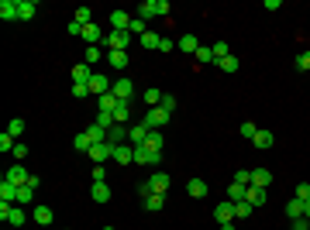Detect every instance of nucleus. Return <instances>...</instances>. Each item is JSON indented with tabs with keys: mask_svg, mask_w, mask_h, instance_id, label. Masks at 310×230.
I'll list each match as a JSON object with an SVG mask.
<instances>
[{
	"mask_svg": "<svg viewBox=\"0 0 310 230\" xmlns=\"http://www.w3.org/2000/svg\"><path fill=\"white\" fill-rule=\"evenodd\" d=\"M7 134H11V138L17 141V138L24 134V120H11V124H7Z\"/></svg>",
	"mask_w": 310,
	"mask_h": 230,
	"instance_id": "obj_44",
	"label": "nucleus"
},
{
	"mask_svg": "<svg viewBox=\"0 0 310 230\" xmlns=\"http://www.w3.org/2000/svg\"><path fill=\"white\" fill-rule=\"evenodd\" d=\"M214 220H217V223H231V220H234V203H217V206H214Z\"/></svg>",
	"mask_w": 310,
	"mask_h": 230,
	"instance_id": "obj_9",
	"label": "nucleus"
},
{
	"mask_svg": "<svg viewBox=\"0 0 310 230\" xmlns=\"http://www.w3.org/2000/svg\"><path fill=\"white\" fill-rule=\"evenodd\" d=\"M14 158H17V161L28 158V144H21V141H17V144H14Z\"/></svg>",
	"mask_w": 310,
	"mask_h": 230,
	"instance_id": "obj_55",
	"label": "nucleus"
},
{
	"mask_svg": "<svg viewBox=\"0 0 310 230\" xmlns=\"http://www.w3.org/2000/svg\"><path fill=\"white\" fill-rule=\"evenodd\" d=\"M93 62H100V48H97V45H86V66H93Z\"/></svg>",
	"mask_w": 310,
	"mask_h": 230,
	"instance_id": "obj_51",
	"label": "nucleus"
},
{
	"mask_svg": "<svg viewBox=\"0 0 310 230\" xmlns=\"http://www.w3.org/2000/svg\"><path fill=\"white\" fill-rule=\"evenodd\" d=\"M72 21H80L83 28H86V24H93V17H90V7H76V17H72Z\"/></svg>",
	"mask_w": 310,
	"mask_h": 230,
	"instance_id": "obj_42",
	"label": "nucleus"
},
{
	"mask_svg": "<svg viewBox=\"0 0 310 230\" xmlns=\"http://www.w3.org/2000/svg\"><path fill=\"white\" fill-rule=\"evenodd\" d=\"M111 24H114V31H127L131 28V17L124 11H111Z\"/></svg>",
	"mask_w": 310,
	"mask_h": 230,
	"instance_id": "obj_19",
	"label": "nucleus"
},
{
	"mask_svg": "<svg viewBox=\"0 0 310 230\" xmlns=\"http://www.w3.org/2000/svg\"><path fill=\"white\" fill-rule=\"evenodd\" d=\"M69 35H83V24L80 21H69Z\"/></svg>",
	"mask_w": 310,
	"mask_h": 230,
	"instance_id": "obj_57",
	"label": "nucleus"
},
{
	"mask_svg": "<svg viewBox=\"0 0 310 230\" xmlns=\"http://www.w3.org/2000/svg\"><path fill=\"white\" fill-rule=\"evenodd\" d=\"M7 182H14V185H28V182H31V172H28L24 165H14L11 172H7Z\"/></svg>",
	"mask_w": 310,
	"mask_h": 230,
	"instance_id": "obj_8",
	"label": "nucleus"
},
{
	"mask_svg": "<svg viewBox=\"0 0 310 230\" xmlns=\"http://www.w3.org/2000/svg\"><path fill=\"white\" fill-rule=\"evenodd\" d=\"M34 199V185H17V203H31Z\"/></svg>",
	"mask_w": 310,
	"mask_h": 230,
	"instance_id": "obj_38",
	"label": "nucleus"
},
{
	"mask_svg": "<svg viewBox=\"0 0 310 230\" xmlns=\"http://www.w3.org/2000/svg\"><path fill=\"white\" fill-rule=\"evenodd\" d=\"M293 230H310V220L307 217H297V220H293Z\"/></svg>",
	"mask_w": 310,
	"mask_h": 230,
	"instance_id": "obj_56",
	"label": "nucleus"
},
{
	"mask_svg": "<svg viewBox=\"0 0 310 230\" xmlns=\"http://www.w3.org/2000/svg\"><path fill=\"white\" fill-rule=\"evenodd\" d=\"M231 182H241V185H252V172L248 169H241V172H234V179Z\"/></svg>",
	"mask_w": 310,
	"mask_h": 230,
	"instance_id": "obj_48",
	"label": "nucleus"
},
{
	"mask_svg": "<svg viewBox=\"0 0 310 230\" xmlns=\"http://www.w3.org/2000/svg\"><path fill=\"white\" fill-rule=\"evenodd\" d=\"M217 66H221V72H228V76H231V72H238V69H241V62H238V58H234V55H228V58H221Z\"/></svg>",
	"mask_w": 310,
	"mask_h": 230,
	"instance_id": "obj_35",
	"label": "nucleus"
},
{
	"mask_svg": "<svg viewBox=\"0 0 310 230\" xmlns=\"http://www.w3.org/2000/svg\"><path fill=\"white\" fill-rule=\"evenodd\" d=\"M172 11V4H169V0H159V17H162V14H169Z\"/></svg>",
	"mask_w": 310,
	"mask_h": 230,
	"instance_id": "obj_58",
	"label": "nucleus"
},
{
	"mask_svg": "<svg viewBox=\"0 0 310 230\" xmlns=\"http://www.w3.org/2000/svg\"><path fill=\"white\" fill-rule=\"evenodd\" d=\"M210 52H214V58H217V62H221V58H228V55H231L224 41H214V45H210ZM217 62H214V66H217Z\"/></svg>",
	"mask_w": 310,
	"mask_h": 230,
	"instance_id": "obj_39",
	"label": "nucleus"
},
{
	"mask_svg": "<svg viewBox=\"0 0 310 230\" xmlns=\"http://www.w3.org/2000/svg\"><path fill=\"white\" fill-rule=\"evenodd\" d=\"M0 203H17V185L7 182V179L0 182Z\"/></svg>",
	"mask_w": 310,
	"mask_h": 230,
	"instance_id": "obj_15",
	"label": "nucleus"
},
{
	"mask_svg": "<svg viewBox=\"0 0 310 230\" xmlns=\"http://www.w3.org/2000/svg\"><path fill=\"white\" fill-rule=\"evenodd\" d=\"M255 134H259V127H255L252 120H245V124H241V138H248V141H252Z\"/></svg>",
	"mask_w": 310,
	"mask_h": 230,
	"instance_id": "obj_46",
	"label": "nucleus"
},
{
	"mask_svg": "<svg viewBox=\"0 0 310 230\" xmlns=\"http://www.w3.org/2000/svg\"><path fill=\"white\" fill-rule=\"evenodd\" d=\"M159 52H172V38H162V41H159Z\"/></svg>",
	"mask_w": 310,
	"mask_h": 230,
	"instance_id": "obj_59",
	"label": "nucleus"
},
{
	"mask_svg": "<svg viewBox=\"0 0 310 230\" xmlns=\"http://www.w3.org/2000/svg\"><path fill=\"white\" fill-rule=\"evenodd\" d=\"M14 144H17V141H14L11 134L4 131V134H0V151H14Z\"/></svg>",
	"mask_w": 310,
	"mask_h": 230,
	"instance_id": "obj_50",
	"label": "nucleus"
},
{
	"mask_svg": "<svg viewBox=\"0 0 310 230\" xmlns=\"http://www.w3.org/2000/svg\"><path fill=\"white\" fill-rule=\"evenodd\" d=\"M245 193H248V185H241V182H231L228 185V199H231V203H245Z\"/></svg>",
	"mask_w": 310,
	"mask_h": 230,
	"instance_id": "obj_22",
	"label": "nucleus"
},
{
	"mask_svg": "<svg viewBox=\"0 0 310 230\" xmlns=\"http://www.w3.org/2000/svg\"><path fill=\"white\" fill-rule=\"evenodd\" d=\"M83 134H86V138H90L93 144H100V141H107V131H103V127H97V124H90L86 131H83Z\"/></svg>",
	"mask_w": 310,
	"mask_h": 230,
	"instance_id": "obj_33",
	"label": "nucleus"
},
{
	"mask_svg": "<svg viewBox=\"0 0 310 230\" xmlns=\"http://www.w3.org/2000/svg\"><path fill=\"white\" fill-rule=\"evenodd\" d=\"M297 199H303V203L310 199V182H300L297 185Z\"/></svg>",
	"mask_w": 310,
	"mask_h": 230,
	"instance_id": "obj_52",
	"label": "nucleus"
},
{
	"mask_svg": "<svg viewBox=\"0 0 310 230\" xmlns=\"http://www.w3.org/2000/svg\"><path fill=\"white\" fill-rule=\"evenodd\" d=\"M86 93H90L86 82H72V96H86Z\"/></svg>",
	"mask_w": 310,
	"mask_h": 230,
	"instance_id": "obj_54",
	"label": "nucleus"
},
{
	"mask_svg": "<svg viewBox=\"0 0 310 230\" xmlns=\"http://www.w3.org/2000/svg\"><path fill=\"white\" fill-rule=\"evenodd\" d=\"M93 182H103V179H107V169H103V165H93Z\"/></svg>",
	"mask_w": 310,
	"mask_h": 230,
	"instance_id": "obj_53",
	"label": "nucleus"
},
{
	"mask_svg": "<svg viewBox=\"0 0 310 230\" xmlns=\"http://www.w3.org/2000/svg\"><path fill=\"white\" fill-rule=\"evenodd\" d=\"M162 110H169V114H172V110H176V96H172V93H162Z\"/></svg>",
	"mask_w": 310,
	"mask_h": 230,
	"instance_id": "obj_49",
	"label": "nucleus"
},
{
	"mask_svg": "<svg viewBox=\"0 0 310 230\" xmlns=\"http://www.w3.org/2000/svg\"><path fill=\"white\" fill-rule=\"evenodd\" d=\"M159 41H162V38L155 35V31H145V35H141V45H145V48H159Z\"/></svg>",
	"mask_w": 310,
	"mask_h": 230,
	"instance_id": "obj_43",
	"label": "nucleus"
},
{
	"mask_svg": "<svg viewBox=\"0 0 310 230\" xmlns=\"http://www.w3.org/2000/svg\"><path fill=\"white\" fill-rule=\"evenodd\" d=\"M149 182H152V193H162V196H166V193H169V182H172V179L166 172H155Z\"/></svg>",
	"mask_w": 310,
	"mask_h": 230,
	"instance_id": "obj_11",
	"label": "nucleus"
},
{
	"mask_svg": "<svg viewBox=\"0 0 310 230\" xmlns=\"http://www.w3.org/2000/svg\"><path fill=\"white\" fill-rule=\"evenodd\" d=\"M245 203H252V206H262V203H265V189H262V185H248V193H245Z\"/></svg>",
	"mask_w": 310,
	"mask_h": 230,
	"instance_id": "obj_16",
	"label": "nucleus"
},
{
	"mask_svg": "<svg viewBox=\"0 0 310 230\" xmlns=\"http://www.w3.org/2000/svg\"><path fill=\"white\" fill-rule=\"evenodd\" d=\"M103 230H114V227H103Z\"/></svg>",
	"mask_w": 310,
	"mask_h": 230,
	"instance_id": "obj_62",
	"label": "nucleus"
},
{
	"mask_svg": "<svg viewBox=\"0 0 310 230\" xmlns=\"http://www.w3.org/2000/svg\"><path fill=\"white\" fill-rule=\"evenodd\" d=\"M111 93H114L117 100H131V93H135V82H131V79H124V76H121V79H117L114 86H111Z\"/></svg>",
	"mask_w": 310,
	"mask_h": 230,
	"instance_id": "obj_6",
	"label": "nucleus"
},
{
	"mask_svg": "<svg viewBox=\"0 0 310 230\" xmlns=\"http://www.w3.org/2000/svg\"><path fill=\"white\" fill-rule=\"evenodd\" d=\"M176 45L183 48V52H190V55H196V48H200V41H196V35H183Z\"/></svg>",
	"mask_w": 310,
	"mask_h": 230,
	"instance_id": "obj_31",
	"label": "nucleus"
},
{
	"mask_svg": "<svg viewBox=\"0 0 310 230\" xmlns=\"http://www.w3.org/2000/svg\"><path fill=\"white\" fill-rule=\"evenodd\" d=\"M24 220H28V217H24V210H17V206H14V210H11V217H7V223H11V227H21Z\"/></svg>",
	"mask_w": 310,
	"mask_h": 230,
	"instance_id": "obj_45",
	"label": "nucleus"
},
{
	"mask_svg": "<svg viewBox=\"0 0 310 230\" xmlns=\"http://www.w3.org/2000/svg\"><path fill=\"white\" fill-rule=\"evenodd\" d=\"M221 230H234V223H221Z\"/></svg>",
	"mask_w": 310,
	"mask_h": 230,
	"instance_id": "obj_61",
	"label": "nucleus"
},
{
	"mask_svg": "<svg viewBox=\"0 0 310 230\" xmlns=\"http://www.w3.org/2000/svg\"><path fill=\"white\" fill-rule=\"evenodd\" d=\"M303 217L310 220V199H307V203H303Z\"/></svg>",
	"mask_w": 310,
	"mask_h": 230,
	"instance_id": "obj_60",
	"label": "nucleus"
},
{
	"mask_svg": "<svg viewBox=\"0 0 310 230\" xmlns=\"http://www.w3.org/2000/svg\"><path fill=\"white\" fill-rule=\"evenodd\" d=\"M103 45H107V52H127V45H131V31H111V35L103 38Z\"/></svg>",
	"mask_w": 310,
	"mask_h": 230,
	"instance_id": "obj_1",
	"label": "nucleus"
},
{
	"mask_svg": "<svg viewBox=\"0 0 310 230\" xmlns=\"http://www.w3.org/2000/svg\"><path fill=\"white\" fill-rule=\"evenodd\" d=\"M252 217V203H234V220Z\"/></svg>",
	"mask_w": 310,
	"mask_h": 230,
	"instance_id": "obj_41",
	"label": "nucleus"
},
{
	"mask_svg": "<svg viewBox=\"0 0 310 230\" xmlns=\"http://www.w3.org/2000/svg\"><path fill=\"white\" fill-rule=\"evenodd\" d=\"M90 93H97V96L111 93V79H107L103 72H93V76H90Z\"/></svg>",
	"mask_w": 310,
	"mask_h": 230,
	"instance_id": "obj_7",
	"label": "nucleus"
},
{
	"mask_svg": "<svg viewBox=\"0 0 310 230\" xmlns=\"http://www.w3.org/2000/svg\"><path fill=\"white\" fill-rule=\"evenodd\" d=\"M90 66H86V62H83V66H72V82H86V86H90Z\"/></svg>",
	"mask_w": 310,
	"mask_h": 230,
	"instance_id": "obj_29",
	"label": "nucleus"
},
{
	"mask_svg": "<svg viewBox=\"0 0 310 230\" xmlns=\"http://www.w3.org/2000/svg\"><path fill=\"white\" fill-rule=\"evenodd\" d=\"M135 161H138V165H159L162 155H159V151H149L145 144H138V148H135Z\"/></svg>",
	"mask_w": 310,
	"mask_h": 230,
	"instance_id": "obj_5",
	"label": "nucleus"
},
{
	"mask_svg": "<svg viewBox=\"0 0 310 230\" xmlns=\"http://www.w3.org/2000/svg\"><path fill=\"white\" fill-rule=\"evenodd\" d=\"M286 217H289V220L303 217V199H297V196H293V199H289V203H286Z\"/></svg>",
	"mask_w": 310,
	"mask_h": 230,
	"instance_id": "obj_34",
	"label": "nucleus"
},
{
	"mask_svg": "<svg viewBox=\"0 0 310 230\" xmlns=\"http://www.w3.org/2000/svg\"><path fill=\"white\" fill-rule=\"evenodd\" d=\"M107 141H111L114 148H117V144H124V141H127V127L124 124H114L111 131H107Z\"/></svg>",
	"mask_w": 310,
	"mask_h": 230,
	"instance_id": "obj_13",
	"label": "nucleus"
},
{
	"mask_svg": "<svg viewBox=\"0 0 310 230\" xmlns=\"http://www.w3.org/2000/svg\"><path fill=\"white\" fill-rule=\"evenodd\" d=\"M162 206H166V196H162V193H152V196H145V210H149V213H159Z\"/></svg>",
	"mask_w": 310,
	"mask_h": 230,
	"instance_id": "obj_23",
	"label": "nucleus"
},
{
	"mask_svg": "<svg viewBox=\"0 0 310 230\" xmlns=\"http://www.w3.org/2000/svg\"><path fill=\"white\" fill-rule=\"evenodd\" d=\"M97 103H100V114H114L117 96H114V93H103V96H97Z\"/></svg>",
	"mask_w": 310,
	"mask_h": 230,
	"instance_id": "obj_26",
	"label": "nucleus"
},
{
	"mask_svg": "<svg viewBox=\"0 0 310 230\" xmlns=\"http://www.w3.org/2000/svg\"><path fill=\"white\" fill-rule=\"evenodd\" d=\"M90 158L97 161V165H103L107 158H114V144H111V141H100V144H93V148H90Z\"/></svg>",
	"mask_w": 310,
	"mask_h": 230,
	"instance_id": "obj_4",
	"label": "nucleus"
},
{
	"mask_svg": "<svg viewBox=\"0 0 310 230\" xmlns=\"http://www.w3.org/2000/svg\"><path fill=\"white\" fill-rule=\"evenodd\" d=\"M127 117H131V100H117V107H114V120H117V124H124Z\"/></svg>",
	"mask_w": 310,
	"mask_h": 230,
	"instance_id": "obj_24",
	"label": "nucleus"
},
{
	"mask_svg": "<svg viewBox=\"0 0 310 230\" xmlns=\"http://www.w3.org/2000/svg\"><path fill=\"white\" fill-rule=\"evenodd\" d=\"M72 148H76V151H86V155H90V148H93V141L86 138V134H76V138H72Z\"/></svg>",
	"mask_w": 310,
	"mask_h": 230,
	"instance_id": "obj_37",
	"label": "nucleus"
},
{
	"mask_svg": "<svg viewBox=\"0 0 310 230\" xmlns=\"http://www.w3.org/2000/svg\"><path fill=\"white\" fill-rule=\"evenodd\" d=\"M0 17H4V21H21V14H17V0H0Z\"/></svg>",
	"mask_w": 310,
	"mask_h": 230,
	"instance_id": "obj_10",
	"label": "nucleus"
},
{
	"mask_svg": "<svg viewBox=\"0 0 310 230\" xmlns=\"http://www.w3.org/2000/svg\"><path fill=\"white\" fill-rule=\"evenodd\" d=\"M138 17H141V21H149V17H159V0H145V4L138 7Z\"/></svg>",
	"mask_w": 310,
	"mask_h": 230,
	"instance_id": "obj_17",
	"label": "nucleus"
},
{
	"mask_svg": "<svg viewBox=\"0 0 310 230\" xmlns=\"http://www.w3.org/2000/svg\"><path fill=\"white\" fill-rule=\"evenodd\" d=\"M56 220V213H52V206H34V223H42V227H48Z\"/></svg>",
	"mask_w": 310,
	"mask_h": 230,
	"instance_id": "obj_21",
	"label": "nucleus"
},
{
	"mask_svg": "<svg viewBox=\"0 0 310 230\" xmlns=\"http://www.w3.org/2000/svg\"><path fill=\"white\" fill-rule=\"evenodd\" d=\"M114 161H117V165H131V161H135V148L117 144V148H114Z\"/></svg>",
	"mask_w": 310,
	"mask_h": 230,
	"instance_id": "obj_14",
	"label": "nucleus"
},
{
	"mask_svg": "<svg viewBox=\"0 0 310 230\" xmlns=\"http://www.w3.org/2000/svg\"><path fill=\"white\" fill-rule=\"evenodd\" d=\"M297 69L300 72H310V52H300V55H297Z\"/></svg>",
	"mask_w": 310,
	"mask_h": 230,
	"instance_id": "obj_47",
	"label": "nucleus"
},
{
	"mask_svg": "<svg viewBox=\"0 0 310 230\" xmlns=\"http://www.w3.org/2000/svg\"><path fill=\"white\" fill-rule=\"evenodd\" d=\"M145 103H149V110L152 107H159L162 103V90H145Z\"/></svg>",
	"mask_w": 310,
	"mask_h": 230,
	"instance_id": "obj_40",
	"label": "nucleus"
},
{
	"mask_svg": "<svg viewBox=\"0 0 310 230\" xmlns=\"http://www.w3.org/2000/svg\"><path fill=\"white\" fill-rule=\"evenodd\" d=\"M145 148H149V151H159V155H162V148H166V138H162L159 131H152L149 141H145Z\"/></svg>",
	"mask_w": 310,
	"mask_h": 230,
	"instance_id": "obj_30",
	"label": "nucleus"
},
{
	"mask_svg": "<svg viewBox=\"0 0 310 230\" xmlns=\"http://www.w3.org/2000/svg\"><path fill=\"white\" fill-rule=\"evenodd\" d=\"M149 134H152V127L145 124V120H141V124H131L127 127V141H131V144H145V141H149Z\"/></svg>",
	"mask_w": 310,
	"mask_h": 230,
	"instance_id": "obj_3",
	"label": "nucleus"
},
{
	"mask_svg": "<svg viewBox=\"0 0 310 230\" xmlns=\"http://www.w3.org/2000/svg\"><path fill=\"white\" fill-rule=\"evenodd\" d=\"M172 120L169 110H162V107H152V110H145V124L152 127V131H159V127H166Z\"/></svg>",
	"mask_w": 310,
	"mask_h": 230,
	"instance_id": "obj_2",
	"label": "nucleus"
},
{
	"mask_svg": "<svg viewBox=\"0 0 310 230\" xmlns=\"http://www.w3.org/2000/svg\"><path fill=\"white\" fill-rule=\"evenodd\" d=\"M90 199H93V203H107V199H111V185H107V182H93Z\"/></svg>",
	"mask_w": 310,
	"mask_h": 230,
	"instance_id": "obj_12",
	"label": "nucleus"
},
{
	"mask_svg": "<svg viewBox=\"0 0 310 230\" xmlns=\"http://www.w3.org/2000/svg\"><path fill=\"white\" fill-rule=\"evenodd\" d=\"M107 62L117 66V69H124V66H127V52H107Z\"/></svg>",
	"mask_w": 310,
	"mask_h": 230,
	"instance_id": "obj_36",
	"label": "nucleus"
},
{
	"mask_svg": "<svg viewBox=\"0 0 310 230\" xmlns=\"http://www.w3.org/2000/svg\"><path fill=\"white\" fill-rule=\"evenodd\" d=\"M80 38H86V45H97V41H103V35H100V28H97V24H86Z\"/></svg>",
	"mask_w": 310,
	"mask_h": 230,
	"instance_id": "obj_28",
	"label": "nucleus"
},
{
	"mask_svg": "<svg viewBox=\"0 0 310 230\" xmlns=\"http://www.w3.org/2000/svg\"><path fill=\"white\" fill-rule=\"evenodd\" d=\"M272 131H259V134H255V138H252V144H255V148H272Z\"/></svg>",
	"mask_w": 310,
	"mask_h": 230,
	"instance_id": "obj_32",
	"label": "nucleus"
},
{
	"mask_svg": "<svg viewBox=\"0 0 310 230\" xmlns=\"http://www.w3.org/2000/svg\"><path fill=\"white\" fill-rule=\"evenodd\" d=\"M186 193L193 196V199H204L207 196V182L204 179H190V182H186Z\"/></svg>",
	"mask_w": 310,
	"mask_h": 230,
	"instance_id": "obj_18",
	"label": "nucleus"
},
{
	"mask_svg": "<svg viewBox=\"0 0 310 230\" xmlns=\"http://www.w3.org/2000/svg\"><path fill=\"white\" fill-rule=\"evenodd\" d=\"M214 62H217V58H214V52H210L207 45L196 48V69H200V66H214Z\"/></svg>",
	"mask_w": 310,
	"mask_h": 230,
	"instance_id": "obj_25",
	"label": "nucleus"
},
{
	"mask_svg": "<svg viewBox=\"0 0 310 230\" xmlns=\"http://www.w3.org/2000/svg\"><path fill=\"white\" fill-rule=\"evenodd\" d=\"M269 182H272V172H269V169H255V172H252V185L269 189Z\"/></svg>",
	"mask_w": 310,
	"mask_h": 230,
	"instance_id": "obj_27",
	"label": "nucleus"
},
{
	"mask_svg": "<svg viewBox=\"0 0 310 230\" xmlns=\"http://www.w3.org/2000/svg\"><path fill=\"white\" fill-rule=\"evenodd\" d=\"M34 11H38V4H34V0H17V14H21V21H31Z\"/></svg>",
	"mask_w": 310,
	"mask_h": 230,
	"instance_id": "obj_20",
	"label": "nucleus"
}]
</instances>
